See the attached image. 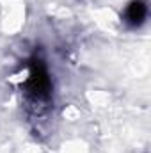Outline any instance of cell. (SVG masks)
I'll use <instances>...</instances> for the list:
<instances>
[{
  "instance_id": "obj_1",
  "label": "cell",
  "mask_w": 151,
  "mask_h": 153,
  "mask_svg": "<svg viewBox=\"0 0 151 153\" xmlns=\"http://www.w3.org/2000/svg\"><path fill=\"white\" fill-rule=\"evenodd\" d=\"M27 75L29 76L25 78V84H23L25 100L30 105L46 107L52 98V82H50V76H48L46 66L43 64V61L39 59L30 61Z\"/></svg>"
},
{
  "instance_id": "obj_2",
  "label": "cell",
  "mask_w": 151,
  "mask_h": 153,
  "mask_svg": "<svg viewBox=\"0 0 151 153\" xmlns=\"http://www.w3.org/2000/svg\"><path fill=\"white\" fill-rule=\"evenodd\" d=\"M146 16H148V5L142 0H133L132 4H128L124 11V22L132 27H139L141 23H144Z\"/></svg>"
}]
</instances>
